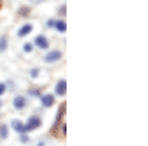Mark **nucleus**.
<instances>
[{"instance_id": "nucleus-16", "label": "nucleus", "mask_w": 148, "mask_h": 146, "mask_svg": "<svg viewBox=\"0 0 148 146\" xmlns=\"http://www.w3.org/2000/svg\"><path fill=\"white\" fill-rule=\"evenodd\" d=\"M37 74H39V68H34L31 71V77H37Z\"/></svg>"}, {"instance_id": "nucleus-6", "label": "nucleus", "mask_w": 148, "mask_h": 146, "mask_svg": "<svg viewBox=\"0 0 148 146\" xmlns=\"http://www.w3.org/2000/svg\"><path fill=\"white\" fill-rule=\"evenodd\" d=\"M42 103H43V106H52L53 105V102H55V99H53V96L52 94H45V96H42Z\"/></svg>"}, {"instance_id": "nucleus-11", "label": "nucleus", "mask_w": 148, "mask_h": 146, "mask_svg": "<svg viewBox=\"0 0 148 146\" xmlns=\"http://www.w3.org/2000/svg\"><path fill=\"white\" fill-rule=\"evenodd\" d=\"M0 137H2V139H6L8 137V127L5 124L0 126Z\"/></svg>"}, {"instance_id": "nucleus-5", "label": "nucleus", "mask_w": 148, "mask_h": 146, "mask_svg": "<svg viewBox=\"0 0 148 146\" xmlns=\"http://www.w3.org/2000/svg\"><path fill=\"white\" fill-rule=\"evenodd\" d=\"M25 105H27V99H25V97L18 96V97H15V99H14V106L16 109H22Z\"/></svg>"}, {"instance_id": "nucleus-12", "label": "nucleus", "mask_w": 148, "mask_h": 146, "mask_svg": "<svg viewBox=\"0 0 148 146\" xmlns=\"http://www.w3.org/2000/svg\"><path fill=\"white\" fill-rule=\"evenodd\" d=\"M6 47H8V39H6V37H3L2 40H0V52L6 50Z\"/></svg>"}, {"instance_id": "nucleus-20", "label": "nucleus", "mask_w": 148, "mask_h": 146, "mask_svg": "<svg viewBox=\"0 0 148 146\" xmlns=\"http://www.w3.org/2000/svg\"><path fill=\"white\" fill-rule=\"evenodd\" d=\"M0 106H2V101H0Z\"/></svg>"}, {"instance_id": "nucleus-4", "label": "nucleus", "mask_w": 148, "mask_h": 146, "mask_svg": "<svg viewBox=\"0 0 148 146\" xmlns=\"http://www.w3.org/2000/svg\"><path fill=\"white\" fill-rule=\"evenodd\" d=\"M34 43L39 46L40 49H47V47H49V41L46 40V37H43V35H37L36 40H34Z\"/></svg>"}, {"instance_id": "nucleus-1", "label": "nucleus", "mask_w": 148, "mask_h": 146, "mask_svg": "<svg viewBox=\"0 0 148 146\" xmlns=\"http://www.w3.org/2000/svg\"><path fill=\"white\" fill-rule=\"evenodd\" d=\"M40 124H42V121H40L39 117H30V118H28V123H27V126H25V131L34 130V128H37V127H40Z\"/></svg>"}, {"instance_id": "nucleus-10", "label": "nucleus", "mask_w": 148, "mask_h": 146, "mask_svg": "<svg viewBox=\"0 0 148 146\" xmlns=\"http://www.w3.org/2000/svg\"><path fill=\"white\" fill-rule=\"evenodd\" d=\"M55 27H56V30H58V31L64 33V31L67 30V24H65L64 21H56V22H55Z\"/></svg>"}, {"instance_id": "nucleus-3", "label": "nucleus", "mask_w": 148, "mask_h": 146, "mask_svg": "<svg viewBox=\"0 0 148 146\" xmlns=\"http://www.w3.org/2000/svg\"><path fill=\"white\" fill-rule=\"evenodd\" d=\"M67 92V81L65 80H59L58 84H56V93L59 96H64Z\"/></svg>"}, {"instance_id": "nucleus-15", "label": "nucleus", "mask_w": 148, "mask_h": 146, "mask_svg": "<svg viewBox=\"0 0 148 146\" xmlns=\"http://www.w3.org/2000/svg\"><path fill=\"white\" fill-rule=\"evenodd\" d=\"M6 92V86H5V84H2V83H0V94H3Z\"/></svg>"}, {"instance_id": "nucleus-19", "label": "nucleus", "mask_w": 148, "mask_h": 146, "mask_svg": "<svg viewBox=\"0 0 148 146\" xmlns=\"http://www.w3.org/2000/svg\"><path fill=\"white\" fill-rule=\"evenodd\" d=\"M21 140H22V142H28V137H25V136L22 134V136H21Z\"/></svg>"}, {"instance_id": "nucleus-13", "label": "nucleus", "mask_w": 148, "mask_h": 146, "mask_svg": "<svg viewBox=\"0 0 148 146\" xmlns=\"http://www.w3.org/2000/svg\"><path fill=\"white\" fill-rule=\"evenodd\" d=\"M34 146H52V145H51V142H49L47 139H43V140H39Z\"/></svg>"}, {"instance_id": "nucleus-7", "label": "nucleus", "mask_w": 148, "mask_h": 146, "mask_svg": "<svg viewBox=\"0 0 148 146\" xmlns=\"http://www.w3.org/2000/svg\"><path fill=\"white\" fill-rule=\"evenodd\" d=\"M64 112H65V103H64V105H61V108H59V112H58L56 121H55V124H53V127H52V133L56 131V127H58V124L61 123V115H64Z\"/></svg>"}, {"instance_id": "nucleus-14", "label": "nucleus", "mask_w": 148, "mask_h": 146, "mask_svg": "<svg viewBox=\"0 0 148 146\" xmlns=\"http://www.w3.org/2000/svg\"><path fill=\"white\" fill-rule=\"evenodd\" d=\"M31 49H33V46H31L30 43H25V44H24V50H25V52H31Z\"/></svg>"}, {"instance_id": "nucleus-18", "label": "nucleus", "mask_w": 148, "mask_h": 146, "mask_svg": "<svg viewBox=\"0 0 148 146\" xmlns=\"http://www.w3.org/2000/svg\"><path fill=\"white\" fill-rule=\"evenodd\" d=\"M47 25H49V27H53V25H55V21L49 19V21H47Z\"/></svg>"}, {"instance_id": "nucleus-17", "label": "nucleus", "mask_w": 148, "mask_h": 146, "mask_svg": "<svg viewBox=\"0 0 148 146\" xmlns=\"http://www.w3.org/2000/svg\"><path fill=\"white\" fill-rule=\"evenodd\" d=\"M30 94H37V96H39L40 94V90H30Z\"/></svg>"}, {"instance_id": "nucleus-2", "label": "nucleus", "mask_w": 148, "mask_h": 146, "mask_svg": "<svg viewBox=\"0 0 148 146\" xmlns=\"http://www.w3.org/2000/svg\"><path fill=\"white\" fill-rule=\"evenodd\" d=\"M61 56H62V53H61L59 50H53V52H49L45 56V60H46V62H55V60L61 59Z\"/></svg>"}, {"instance_id": "nucleus-9", "label": "nucleus", "mask_w": 148, "mask_h": 146, "mask_svg": "<svg viewBox=\"0 0 148 146\" xmlns=\"http://www.w3.org/2000/svg\"><path fill=\"white\" fill-rule=\"evenodd\" d=\"M31 31H33V25H31V24H27V25H24V27L18 31V35H19V37H24V35L30 34Z\"/></svg>"}, {"instance_id": "nucleus-8", "label": "nucleus", "mask_w": 148, "mask_h": 146, "mask_svg": "<svg viewBox=\"0 0 148 146\" xmlns=\"http://www.w3.org/2000/svg\"><path fill=\"white\" fill-rule=\"evenodd\" d=\"M12 127H14V130L18 131V133H25V126H24L19 120H14V121H12Z\"/></svg>"}]
</instances>
